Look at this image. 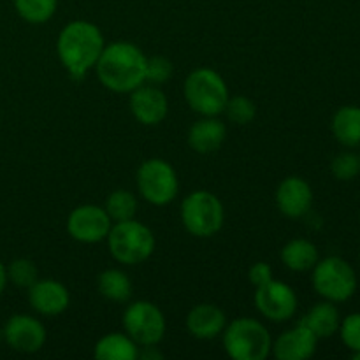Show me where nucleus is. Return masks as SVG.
Here are the masks:
<instances>
[{
  "instance_id": "nucleus-1",
  "label": "nucleus",
  "mask_w": 360,
  "mask_h": 360,
  "mask_svg": "<svg viewBox=\"0 0 360 360\" xmlns=\"http://www.w3.org/2000/svg\"><path fill=\"white\" fill-rule=\"evenodd\" d=\"M104 46V35L97 25L74 20L60 30L56 39V55L67 74L74 81H81L95 69Z\"/></svg>"
},
{
  "instance_id": "nucleus-2",
  "label": "nucleus",
  "mask_w": 360,
  "mask_h": 360,
  "mask_svg": "<svg viewBox=\"0 0 360 360\" xmlns=\"http://www.w3.org/2000/svg\"><path fill=\"white\" fill-rule=\"evenodd\" d=\"M146 60L143 49L134 42L116 41L105 44L95 65L102 86L115 94H130L144 83Z\"/></svg>"
},
{
  "instance_id": "nucleus-3",
  "label": "nucleus",
  "mask_w": 360,
  "mask_h": 360,
  "mask_svg": "<svg viewBox=\"0 0 360 360\" xmlns=\"http://www.w3.org/2000/svg\"><path fill=\"white\" fill-rule=\"evenodd\" d=\"M221 343L231 359L264 360L271 355L273 338L262 322L250 316H239L225 326Z\"/></svg>"
},
{
  "instance_id": "nucleus-4",
  "label": "nucleus",
  "mask_w": 360,
  "mask_h": 360,
  "mask_svg": "<svg viewBox=\"0 0 360 360\" xmlns=\"http://www.w3.org/2000/svg\"><path fill=\"white\" fill-rule=\"evenodd\" d=\"M105 241L112 259L123 266H137L146 262L153 255L157 246L151 229L137 221L136 218L112 224Z\"/></svg>"
},
{
  "instance_id": "nucleus-5",
  "label": "nucleus",
  "mask_w": 360,
  "mask_h": 360,
  "mask_svg": "<svg viewBox=\"0 0 360 360\" xmlns=\"http://www.w3.org/2000/svg\"><path fill=\"white\" fill-rule=\"evenodd\" d=\"M183 94L188 108L199 116L224 115L229 101V86L217 70L199 67L186 76Z\"/></svg>"
},
{
  "instance_id": "nucleus-6",
  "label": "nucleus",
  "mask_w": 360,
  "mask_h": 360,
  "mask_svg": "<svg viewBox=\"0 0 360 360\" xmlns=\"http://www.w3.org/2000/svg\"><path fill=\"white\" fill-rule=\"evenodd\" d=\"M179 217L185 231L193 238L207 239L221 231L225 210L221 200L207 190H195L183 199Z\"/></svg>"
},
{
  "instance_id": "nucleus-7",
  "label": "nucleus",
  "mask_w": 360,
  "mask_h": 360,
  "mask_svg": "<svg viewBox=\"0 0 360 360\" xmlns=\"http://www.w3.org/2000/svg\"><path fill=\"white\" fill-rule=\"evenodd\" d=\"M137 190L151 206H167L179 192L176 169L164 158H148L139 165L136 174Z\"/></svg>"
},
{
  "instance_id": "nucleus-8",
  "label": "nucleus",
  "mask_w": 360,
  "mask_h": 360,
  "mask_svg": "<svg viewBox=\"0 0 360 360\" xmlns=\"http://www.w3.org/2000/svg\"><path fill=\"white\" fill-rule=\"evenodd\" d=\"M313 288L326 301H348L357 290V276L341 257H327L313 267Z\"/></svg>"
},
{
  "instance_id": "nucleus-9",
  "label": "nucleus",
  "mask_w": 360,
  "mask_h": 360,
  "mask_svg": "<svg viewBox=\"0 0 360 360\" xmlns=\"http://www.w3.org/2000/svg\"><path fill=\"white\" fill-rule=\"evenodd\" d=\"M123 329L139 347H157L165 336V316L151 301H134L123 311Z\"/></svg>"
},
{
  "instance_id": "nucleus-10",
  "label": "nucleus",
  "mask_w": 360,
  "mask_h": 360,
  "mask_svg": "<svg viewBox=\"0 0 360 360\" xmlns=\"http://www.w3.org/2000/svg\"><path fill=\"white\" fill-rule=\"evenodd\" d=\"M112 221L104 206L83 204L74 207L67 217V232L70 238L83 245H94L108 238Z\"/></svg>"
},
{
  "instance_id": "nucleus-11",
  "label": "nucleus",
  "mask_w": 360,
  "mask_h": 360,
  "mask_svg": "<svg viewBox=\"0 0 360 360\" xmlns=\"http://www.w3.org/2000/svg\"><path fill=\"white\" fill-rule=\"evenodd\" d=\"M253 299L260 315L271 322H287L297 311V294L285 281L271 280L269 283L257 287Z\"/></svg>"
},
{
  "instance_id": "nucleus-12",
  "label": "nucleus",
  "mask_w": 360,
  "mask_h": 360,
  "mask_svg": "<svg viewBox=\"0 0 360 360\" xmlns=\"http://www.w3.org/2000/svg\"><path fill=\"white\" fill-rule=\"evenodd\" d=\"M7 347L20 354H35L46 343V327L39 319L25 313L13 315L4 326Z\"/></svg>"
},
{
  "instance_id": "nucleus-13",
  "label": "nucleus",
  "mask_w": 360,
  "mask_h": 360,
  "mask_svg": "<svg viewBox=\"0 0 360 360\" xmlns=\"http://www.w3.org/2000/svg\"><path fill=\"white\" fill-rule=\"evenodd\" d=\"M129 108L134 118L146 127H157L167 118L169 101L160 86L143 83L130 91Z\"/></svg>"
},
{
  "instance_id": "nucleus-14",
  "label": "nucleus",
  "mask_w": 360,
  "mask_h": 360,
  "mask_svg": "<svg viewBox=\"0 0 360 360\" xmlns=\"http://www.w3.org/2000/svg\"><path fill=\"white\" fill-rule=\"evenodd\" d=\"M274 200L283 217L301 218L311 210L313 190L306 179L299 176H288L278 185Z\"/></svg>"
},
{
  "instance_id": "nucleus-15",
  "label": "nucleus",
  "mask_w": 360,
  "mask_h": 360,
  "mask_svg": "<svg viewBox=\"0 0 360 360\" xmlns=\"http://www.w3.org/2000/svg\"><path fill=\"white\" fill-rule=\"evenodd\" d=\"M27 292L32 309L42 316L62 315L70 304L69 290H67L65 285L56 280H41L39 278Z\"/></svg>"
},
{
  "instance_id": "nucleus-16",
  "label": "nucleus",
  "mask_w": 360,
  "mask_h": 360,
  "mask_svg": "<svg viewBox=\"0 0 360 360\" xmlns=\"http://www.w3.org/2000/svg\"><path fill=\"white\" fill-rule=\"evenodd\" d=\"M319 338L299 322L294 329L281 333L273 341L271 354L278 360H308L315 355Z\"/></svg>"
},
{
  "instance_id": "nucleus-17",
  "label": "nucleus",
  "mask_w": 360,
  "mask_h": 360,
  "mask_svg": "<svg viewBox=\"0 0 360 360\" xmlns=\"http://www.w3.org/2000/svg\"><path fill=\"white\" fill-rule=\"evenodd\" d=\"M225 326H227L225 313L211 302H200V304L193 306L186 315V330L195 340H214V338L221 336Z\"/></svg>"
},
{
  "instance_id": "nucleus-18",
  "label": "nucleus",
  "mask_w": 360,
  "mask_h": 360,
  "mask_svg": "<svg viewBox=\"0 0 360 360\" xmlns=\"http://www.w3.org/2000/svg\"><path fill=\"white\" fill-rule=\"evenodd\" d=\"M227 139V127L218 116H200L188 130V146L199 155L214 153Z\"/></svg>"
},
{
  "instance_id": "nucleus-19",
  "label": "nucleus",
  "mask_w": 360,
  "mask_h": 360,
  "mask_svg": "<svg viewBox=\"0 0 360 360\" xmlns=\"http://www.w3.org/2000/svg\"><path fill=\"white\" fill-rule=\"evenodd\" d=\"M94 355L98 360H136L139 345L127 333H109L95 343Z\"/></svg>"
},
{
  "instance_id": "nucleus-20",
  "label": "nucleus",
  "mask_w": 360,
  "mask_h": 360,
  "mask_svg": "<svg viewBox=\"0 0 360 360\" xmlns=\"http://www.w3.org/2000/svg\"><path fill=\"white\" fill-rule=\"evenodd\" d=\"M301 323H304L319 340H326V338L334 336L340 330V311L334 306V302H319L302 316Z\"/></svg>"
},
{
  "instance_id": "nucleus-21",
  "label": "nucleus",
  "mask_w": 360,
  "mask_h": 360,
  "mask_svg": "<svg viewBox=\"0 0 360 360\" xmlns=\"http://www.w3.org/2000/svg\"><path fill=\"white\" fill-rule=\"evenodd\" d=\"M281 262L287 269L294 271V273H304L315 267L319 262V250L308 239H292L287 245L281 248Z\"/></svg>"
},
{
  "instance_id": "nucleus-22",
  "label": "nucleus",
  "mask_w": 360,
  "mask_h": 360,
  "mask_svg": "<svg viewBox=\"0 0 360 360\" xmlns=\"http://www.w3.org/2000/svg\"><path fill=\"white\" fill-rule=\"evenodd\" d=\"M97 290L108 301L127 302L132 297V281L125 271L111 267L98 274Z\"/></svg>"
},
{
  "instance_id": "nucleus-23",
  "label": "nucleus",
  "mask_w": 360,
  "mask_h": 360,
  "mask_svg": "<svg viewBox=\"0 0 360 360\" xmlns=\"http://www.w3.org/2000/svg\"><path fill=\"white\" fill-rule=\"evenodd\" d=\"M333 134L343 146L354 148L360 144V108L345 105L333 118Z\"/></svg>"
},
{
  "instance_id": "nucleus-24",
  "label": "nucleus",
  "mask_w": 360,
  "mask_h": 360,
  "mask_svg": "<svg viewBox=\"0 0 360 360\" xmlns=\"http://www.w3.org/2000/svg\"><path fill=\"white\" fill-rule=\"evenodd\" d=\"M104 210L109 214L112 224H118V221H127L136 218L139 202H137V197L132 192L118 188L109 193L104 202Z\"/></svg>"
},
{
  "instance_id": "nucleus-25",
  "label": "nucleus",
  "mask_w": 360,
  "mask_h": 360,
  "mask_svg": "<svg viewBox=\"0 0 360 360\" xmlns=\"http://www.w3.org/2000/svg\"><path fill=\"white\" fill-rule=\"evenodd\" d=\"M16 13L27 23L42 25L56 13V0H13Z\"/></svg>"
},
{
  "instance_id": "nucleus-26",
  "label": "nucleus",
  "mask_w": 360,
  "mask_h": 360,
  "mask_svg": "<svg viewBox=\"0 0 360 360\" xmlns=\"http://www.w3.org/2000/svg\"><path fill=\"white\" fill-rule=\"evenodd\" d=\"M7 269V281L14 285L18 288H28L39 280V269L37 266L34 264V260L30 259H14L9 266H6Z\"/></svg>"
},
{
  "instance_id": "nucleus-27",
  "label": "nucleus",
  "mask_w": 360,
  "mask_h": 360,
  "mask_svg": "<svg viewBox=\"0 0 360 360\" xmlns=\"http://www.w3.org/2000/svg\"><path fill=\"white\" fill-rule=\"evenodd\" d=\"M224 115L234 125H248L255 120L257 105L252 98L245 97V95H236V97H229Z\"/></svg>"
},
{
  "instance_id": "nucleus-28",
  "label": "nucleus",
  "mask_w": 360,
  "mask_h": 360,
  "mask_svg": "<svg viewBox=\"0 0 360 360\" xmlns=\"http://www.w3.org/2000/svg\"><path fill=\"white\" fill-rule=\"evenodd\" d=\"M174 74V65L169 58L162 55L148 56L146 60V72H144V83L155 84V86H162V84L169 83Z\"/></svg>"
},
{
  "instance_id": "nucleus-29",
  "label": "nucleus",
  "mask_w": 360,
  "mask_h": 360,
  "mask_svg": "<svg viewBox=\"0 0 360 360\" xmlns=\"http://www.w3.org/2000/svg\"><path fill=\"white\" fill-rule=\"evenodd\" d=\"M330 171L340 181H352L360 172V157L355 153L338 155L330 164Z\"/></svg>"
},
{
  "instance_id": "nucleus-30",
  "label": "nucleus",
  "mask_w": 360,
  "mask_h": 360,
  "mask_svg": "<svg viewBox=\"0 0 360 360\" xmlns=\"http://www.w3.org/2000/svg\"><path fill=\"white\" fill-rule=\"evenodd\" d=\"M341 340L352 352H360V313L348 315L340 323Z\"/></svg>"
},
{
  "instance_id": "nucleus-31",
  "label": "nucleus",
  "mask_w": 360,
  "mask_h": 360,
  "mask_svg": "<svg viewBox=\"0 0 360 360\" xmlns=\"http://www.w3.org/2000/svg\"><path fill=\"white\" fill-rule=\"evenodd\" d=\"M273 278V267L267 262H255L248 271V281L253 287H262V285L269 283Z\"/></svg>"
},
{
  "instance_id": "nucleus-32",
  "label": "nucleus",
  "mask_w": 360,
  "mask_h": 360,
  "mask_svg": "<svg viewBox=\"0 0 360 360\" xmlns=\"http://www.w3.org/2000/svg\"><path fill=\"white\" fill-rule=\"evenodd\" d=\"M7 283H9V281H7V269H6V266H4L2 260H0V294L6 290Z\"/></svg>"
},
{
  "instance_id": "nucleus-33",
  "label": "nucleus",
  "mask_w": 360,
  "mask_h": 360,
  "mask_svg": "<svg viewBox=\"0 0 360 360\" xmlns=\"http://www.w3.org/2000/svg\"><path fill=\"white\" fill-rule=\"evenodd\" d=\"M354 360H360V352H354Z\"/></svg>"
}]
</instances>
